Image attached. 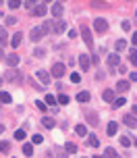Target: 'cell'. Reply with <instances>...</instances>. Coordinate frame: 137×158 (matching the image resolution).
<instances>
[{
	"instance_id": "cell-54",
	"label": "cell",
	"mask_w": 137,
	"mask_h": 158,
	"mask_svg": "<svg viewBox=\"0 0 137 158\" xmlns=\"http://www.w3.org/2000/svg\"><path fill=\"white\" fill-rule=\"evenodd\" d=\"M91 158H102V156H91Z\"/></svg>"
},
{
	"instance_id": "cell-48",
	"label": "cell",
	"mask_w": 137,
	"mask_h": 158,
	"mask_svg": "<svg viewBox=\"0 0 137 158\" xmlns=\"http://www.w3.org/2000/svg\"><path fill=\"white\" fill-rule=\"evenodd\" d=\"M106 75H104V71H98V75H96V79H104Z\"/></svg>"
},
{
	"instance_id": "cell-12",
	"label": "cell",
	"mask_w": 137,
	"mask_h": 158,
	"mask_svg": "<svg viewBox=\"0 0 137 158\" xmlns=\"http://www.w3.org/2000/svg\"><path fill=\"white\" fill-rule=\"evenodd\" d=\"M123 123H125L127 127H131V129H135L137 127V117H133V114H125V117H123Z\"/></svg>"
},
{
	"instance_id": "cell-9",
	"label": "cell",
	"mask_w": 137,
	"mask_h": 158,
	"mask_svg": "<svg viewBox=\"0 0 137 158\" xmlns=\"http://www.w3.org/2000/svg\"><path fill=\"white\" fill-rule=\"evenodd\" d=\"M35 77L40 79L44 85H48V83H50V79H52V77H50V73H48V71H44V69H40V71L35 73Z\"/></svg>"
},
{
	"instance_id": "cell-18",
	"label": "cell",
	"mask_w": 137,
	"mask_h": 158,
	"mask_svg": "<svg viewBox=\"0 0 137 158\" xmlns=\"http://www.w3.org/2000/svg\"><path fill=\"white\" fill-rule=\"evenodd\" d=\"M104 158H121V156H119V152L114 150V148H106L104 150Z\"/></svg>"
},
{
	"instance_id": "cell-28",
	"label": "cell",
	"mask_w": 137,
	"mask_h": 158,
	"mask_svg": "<svg viewBox=\"0 0 137 158\" xmlns=\"http://www.w3.org/2000/svg\"><path fill=\"white\" fill-rule=\"evenodd\" d=\"M10 100H13V98H10V94H8V92H0V102L8 104Z\"/></svg>"
},
{
	"instance_id": "cell-6",
	"label": "cell",
	"mask_w": 137,
	"mask_h": 158,
	"mask_svg": "<svg viewBox=\"0 0 137 158\" xmlns=\"http://www.w3.org/2000/svg\"><path fill=\"white\" fill-rule=\"evenodd\" d=\"M94 29H96L98 33H106L108 31V21H106V19H96V21H94Z\"/></svg>"
},
{
	"instance_id": "cell-23",
	"label": "cell",
	"mask_w": 137,
	"mask_h": 158,
	"mask_svg": "<svg viewBox=\"0 0 137 158\" xmlns=\"http://www.w3.org/2000/svg\"><path fill=\"white\" fill-rule=\"evenodd\" d=\"M65 152L66 154H75V152H77V146H75L73 142H66L65 143Z\"/></svg>"
},
{
	"instance_id": "cell-47",
	"label": "cell",
	"mask_w": 137,
	"mask_h": 158,
	"mask_svg": "<svg viewBox=\"0 0 137 158\" xmlns=\"http://www.w3.org/2000/svg\"><path fill=\"white\" fill-rule=\"evenodd\" d=\"M69 38H71V40L77 38V31H75V29H71V31H69Z\"/></svg>"
},
{
	"instance_id": "cell-55",
	"label": "cell",
	"mask_w": 137,
	"mask_h": 158,
	"mask_svg": "<svg viewBox=\"0 0 137 158\" xmlns=\"http://www.w3.org/2000/svg\"><path fill=\"white\" fill-rule=\"evenodd\" d=\"M135 146H137V137H135Z\"/></svg>"
},
{
	"instance_id": "cell-10",
	"label": "cell",
	"mask_w": 137,
	"mask_h": 158,
	"mask_svg": "<svg viewBox=\"0 0 137 158\" xmlns=\"http://www.w3.org/2000/svg\"><path fill=\"white\" fill-rule=\"evenodd\" d=\"M42 35H44V31H42V25H40V27H33L31 31H29V38H31V42H40Z\"/></svg>"
},
{
	"instance_id": "cell-21",
	"label": "cell",
	"mask_w": 137,
	"mask_h": 158,
	"mask_svg": "<svg viewBox=\"0 0 137 158\" xmlns=\"http://www.w3.org/2000/svg\"><path fill=\"white\" fill-rule=\"evenodd\" d=\"M42 125L46 127V129H52V127L56 125V123H54V118H50V117H44V118H42Z\"/></svg>"
},
{
	"instance_id": "cell-32",
	"label": "cell",
	"mask_w": 137,
	"mask_h": 158,
	"mask_svg": "<svg viewBox=\"0 0 137 158\" xmlns=\"http://www.w3.org/2000/svg\"><path fill=\"white\" fill-rule=\"evenodd\" d=\"M6 29H4V27H2V25H0V46H4V42H6Z\"/></svg>"
},
{
	"instance_id": "cell-40",
	"label": "cell",
	"mask_w": 137,
	"mask_h": 158,
	"mask_svg": "<svg viewBox=\"0 0 137 158\" xmlns=\"http://www.w3.org/2000/svg\"><path fill=\"white\" fill-rule=\"evenodd\" d=\"M8 150H10V143H8V142L0 143V152H8Z\"/></svg>"
},
{
	"instance_id": "cell-15",
	"label": "cell",
	"mask_w": 137,
	"mask_h": 158,
	"mask_svg": "<svg viewBox=\"0 0 137 158\" xmlns=\"http://www.w3.org/2000/svg\"><path fill=\"white\" fill-rule=\"evenodd\" d=\"M102 98H104L106 102H114V100H116V96H114V89H104V92H102Z\"/></svg>"
},
{
	"instance_id": "cell-34",
	"label": "cell",
	"mask_w": 137,
	"mask_h": 158,
	"mask_svg": "<svg viewBox=\"0 0 137 158\" xmlns=\"http://www.w3.org/2000/svg\"><path fill=\"white\" fill-rule=\"evenodd\" d=\"M42 31L44 33H52V21H46V23L42 25Z\"/></svg>"
},
{
	"instance_id": "cell-17",
	"label": "cell",
	"mask_w": 137,
	"mask_h": 158,
	"mask_svg": "<svg viewBox=\"0 0 137 158\" xmlns=\"http://www.w3.org/2000/svg\"><path fill=\"white\" fill-rule=\"evenodd\" d=\"M129 81H125V79H119V81H116V89H119V92H127V89H129Z\"/></svg>"
},
{
	"instance_id": "cell-53",
	"label": "cell",
	"mask_w": 137,
	"mask_h": 158,
	"mask_svg": "<svg viewBox=\"0 0 137 158\" xmlns=\"http://www.w3.org/2000/svg\"><path fill=\"white\" fill-rule=\"evenodd\" d=\"M2 81H4V77H0V85H2Z\"/></svg>"
},
{
	"instance_id": "cell-5",
	"label": "cell",
	"mask_w": 137,
	"mask_h": 158,
	"mask_svg": "<svg viewBox=\"0 0 137 158\" xmlns=\"http://www.w3.org/2000/svg\"><path fill=\"white\" fill-rule=\"evenodd\" d=\"M85 121H87V125H100V117H98L96 110H85Z\"/></svg>"
},
{
	"instance_id": "cell-13",
	"label": "cell",
	"mask_w": 137,
	"mask_h": 158,
	"mask_svg": "<svg viewBox=\"0 0 137 158\" xmlns=\"http://www.w3.org/2000/svg\"><path fill=\"white\" fill-rule=\"evenodd\" d=\"M79 64H81V69H83V71H87L89 64H91V58H89L87 54H81L79 56Z\"/></svg>"
},
{
	"instance_id": "cell-46",
	"label": "cell",
	"mask_w": 137,
	"mask_h": 158,
	"mask_svg": "<svg viewBox=\"0 0 137 158\" xmlns=\"http://www.w3.org/2000/svg\"><path fill=\"white\" fill-rule=\"evenodd\" d=\"M131 44H133V46H137V31L133 33V38H131Z\"/></svg>"
},
{
	"instance_id": "cell-33",
	"label": "cell",
	"mask_w": 137,
	"mask_h": 158,
	"mask_svg": "<svg viewBox=\"0 0 137 158\" xmlns=\"http://www.w3.org/2000/svg\"><path fill=\"white\" fill-rule=\"evenodd\" d=\"M33 56H38V58H44V56H46V50H44V48H35V50H33Z\"/></svg>"
},
{
	"instance_id": "cell-19",
	"label": "cell",
	"mask_w": 137,
	"mask_h": 158,
	"mask_svg": "<svg viewBox=\"0 0 137 158\" xmlns=\"http://www.w3.org/2000/svg\"><path fill=\"white\" fill-rule=\"evenodd\" d=\"M21 40H23V35H21V31H17L15 35H13V40H10V44H13V48H19V44H21Z\"/></svg>"
},
{
	"instance_id": "cell-7",
	"label": "cell",
	"mask_w": 137,
	"mask_h": 158,
	"mask_svg": "<svg viewBox=\"0 0 137 158\" xmlns=\"http://www.w3.org/2000/svg\"><path fill=\"white\" fill-rule=\"evenodd\" d=\"M52 31H54V33H65V31H66V23L62 21V19L52 21Z\"/></svg>"
},
{
	"instance_id": "cell-1",
	"label": "cell",
	"mask_w": 137,
	"mask_h": 158,
	"mask_svg": "<svg viewBox=\"0 0 137 158\" xmlns=\"http://www.w3.org/2000/svg\"><path fill=\"white\" fill-rule=\"evenodd\" d=\"M4 81H8V83H21V81H23V75H21V73L19 71H15V69H8L6 73H4Z\"/></svg>"
},
{
	"instance_id": "cell-22",
	"label": "cell",
	"mask_w": 137,
	"mask_h": 158,
	"mask_svg": "<svg viewBox=\"0 0 137 158\" xmlns=\"http://www.w3.org/2000/svg\"><path fill=\"white\" fill-rule=\"evenodd\" d=\"M89 98H91L89 92H79V94H77V100H79V102H89Z\"/></svg>"
},
{
	"instance_id": "cell-2",
	"label": "cell",
	"mask_w": 137,
	"mask_h": 158,
	"mask_svg": "<svg viewBox=\"0 0 137 158\" xmlns=\"http://www.w3.org/2000/svg\"><path fill=\"white\" fill-rule=\"evenodd\" d=\"M108 67H110V73L116 71V67H121V56H119V52L108 54Z\"/></svg>"
},
{
	"instance_id": "cell-20",
	"label": "cell",
	"mask_w": 137,
	"mask_h": 158,
	"mask_svg": "<svg viewBox=\"0 0 137 158\" xmlns=\"http://www.w3.org/2000/svg\"><path fill=\"white\" fill-rule=\"evenodd\" d=\"M129 60H131V64L137 69V50H135V48H131V50H129Z\"/></svg>"
},
{
	"instance_id": "cell-56",
	"label": "cell",
	"mask_w": 137,
	"mask_h": 158,
	"mask_svg": "<svg viewBox=\"0 0 137 158\" xmlns=\"http://www.w3.org/2000/svg\"><path fill=\"white\" fill-rule=\"evenodd\" d=\"M135 15H137V8H135Z\"/></svg>"
},
{
	"instance_id": "cell-45",
	"label": "cell",
	"mask_w": 137,
	"mask_h": 158,
	"mask_svg": "<svg viewBox=\"0 0 137 158\" xmlns=\"http://www.w3.org/2000/svg\"><path fill=\"white\" fill-rule=\"evenodd\" d=\"M89 58H91V63H94V64H98V63H100V58H98V54H94V56H89Z\"/></svg>"
},
{
	"instance_id": "cell-29",
	"label": "cell",
	"mask_w": 137,
	"mask_h": 158,
	"mask_svg": "<svg viewBox=\"0 0 137 158\" xmlns=\"http://www.w3.org/2000/svg\"><path fill=\"white\" fill-rule=\"evenodd\" d=\"M69 102H71V98H69L66 94H60V96H58V104H62V106H66Z\"/></svg>"
},
{
	"instance_id": "cell-26",
	"label": "cell",
	"mask_w": 137,
	"mask_h": 158,
	"mask_svg": "<svg viewBox=\"0 0 137 158\" xmlns=\"http://www.w3.org/2000/svg\"><path fill=\"white\" fill-rule=\"evenodd\" d=\"M87 142H89V146H94V148H98V146H100V139H98L96 135H91V133L87 135Z\"/></svg>"
},
{
	"instance_id": "cell-38",
	"label": "cell",
	"mask_w": 137,
	"mask_h": 158,
	"mask_svg": "<svg viewBox=\"0 0 137 158\" xmlns=\"http://www.w3.org/2000/svg\"><path fill=\"white\" fill-rule=\"evenodd\" d=\"M21 4H23L21 0H8V6H10V8H19Z\"/></svg>"
},
{
	"instance_id": "cell-3",
	"label": "cell",
	"mask_w": 137,
	"mask_h": 158,
	"mask_svg": "<svg viewBox=\"0 0 137 158\" xmlns=\"http://www.w3.org/2000/svg\"><path fill=\"white\" fill-rule=\"evenodd\" d=\"M81 35H83V42L87 44V48H94V38H91V31L87 25H81Z\"/></svg>"
},
{
	"instance_id": "cell-30",
	"label": "cell",
	"mask_w": 137,
	"mask_h": 158,
	"mask_svg": "<svg viewBox=\"0 0 137 158\" xmlns=\"http://www.w3.org/2000/svg\"><path fill=\"white\" fill-rule=\"evenodd\" d=\"M75 133L81 135V137H83V135H87V129H85V125H77V127H75Z\"/></svg>"
},
{
	"instance_id": "cell-35",
	"label": "cell",
	"mask_w": 137,
	"mask_h": 158,
	"mask_svg": "<svg viewBox=\"0 0 137 158\" xmlns=\"http://www.w3.org/2000/svg\"><path fill=\"white\" fill-rule=\"evenodd\" d=\"M112 104H114V108H119V106H125V104H127V100H125V98L121 96V98H116Z\"/></svg>"
},
{
	"instance_id": "cell-27",
	"label": "cell",
	"mask_w": 137,
	"mask_h": 158,
	"mask_svg": "<svg viewBox=\"0 0 137 158\" xmlns=\"http://www.w3.org/2000/svg\"><path fill=\"white\" fill-rule=\"evenodd\" d=\"M35 108H38V110H42V112H46V110H48V104L42 102V100H35Z\"/></svg>"
},
{
	"instance_id": "cell-51",
	"label": "cell",
	"mask_w": 137,
	"mask_h": 158,
	"mask_svg": "<svg viewBox=\"0 0 137 158\" xmlns=\"http://www.w3.org/2000/svg\"><path fill=\"white\" fill-rule=\"evenodd\" d=\"M0 58H6V56H4V52H2V46H0Z\"/></svg>"
},
{
	"instance_id": "cell-42",
	"label": "cell",
	"mask_w": 137,
	"mask_h": 158,
	"mask_svg": "<svg viewBox=\"0 0 137 158\" xmlns=\"http://www.w3.org/2000/svg\"><path fill=\"white\" fill-rule=\"evenodd\" d=\"M121 27H123V31H129V29H131V21H123Z\"/></svg>"
},
{
	"instance_id": "cell-16",
	"label": "cell",
	"mask_w": 137,
	"mask_h": 158,
	"mask_svg": "<svg viewBox=\"0 0 137 158\" xmlns=\"http://www.w3.org/2000/svg\"><path fill=\"white\" fill-rule=\"evenodd\" d=\"M4 60H6L8 67H17V64H19V56H17V54H8Z\"/></svg>"
},
{
	"instance_id": "cell-52",
	"label": "cell",
	"mask_w": 137,
	"mask_h": 158,
	"mask_svg": "<svg viewBox=\"0 0 137 158\" xmlns=\"http://www.w3.org/2000/svg\"><path fill=\"white\" fill-rule=\"evenodd\" d=\"M2 131H4V125H0V133H2Z\"/></svg>"
},
{
	"instance_id": "cell-41",
	"label": "cell",
	"mask_w": 137,
	"mask_h": 158,
	"mask_svg": "<svg viewBox=\"0 0 137 158\" xmlns=\"http://www.w3.org/2000/svg\"><path fill=\"white\" fill-rule=\"evenodd\" d=\"M31 142H33V143H42V142H44V137H42L40 133H35V135L31 137Z\"/></svg>"
},
{
	"instance_id": "cell-11",
	"label": "cell",
	"mask_w": 137,
	"mask_h": 158,
	"mask_svg": "<svg viewBox=\"0 0 137 158\" xmlns=\"http://www.w3.org/2000/svg\"><path fill=\"white\" fill-rule=\"evenodd\" d=\"M62 13H65V6H62L60 2H54V4H52V17L60 19V17H62Z\"/></svg>"
},
{
	"instance_id": "cell-39",
	"label": "cell",
	"mask_w": 137,
	"mask_h": 158,
	"mask_svg": "<svg viewBox=\"0 0 137 158\" xmlns=\"http://www.w3.org/2000/svg\"><path fill=\"white\" fill-rule=\"evenodd\" d=\"M71 81H73V83H79L81 75H79V73H71Z\"/></svg>"
},
{
	"instance_id": "cell-37",
	"label": "cell",
	"mask_w": 137,
	"mask_h": 158,
	"mask_svg": "<svg viewBox=\"0 0 137 158\" xmlns=\"http://www.w3.org/2000/svg\"><path fill=\"white\" fill-rule=\"evenodd\" d=\"M131 143H133V142H131L129 137H125V135H123V137H121V146H123V148H129Z\"/></svg>"
},
{
	"instance_id": "cell-14",
	"label": "cell",
	"mask_w": 137,
	"mask_h": 158,
	"mask_svg": "<svg viewBox=\"0 0 137 158\" xmlns=\"http://www.w3.org/2000/svg\"><path fill=\"white\" fill-rule=\"evenodd\" d=\"M116 131H119V123H116V121H110L108 127H106V133L108 135H116Z\"/></svg>"
},
{
	"instance_id": "cell-8",
	"label": "cell",
	"mask_w": 137,
	"mask_h": 158,
	"mask_svg": "<svg viewBox=\"0 0 137 158\" xmlns=\"http://www.w3.org/2000/svg\"><path fill=\"white\" fill-rule=\"evenodd\" d=\"M31 13H33L35 17H44L46 13H48V6H46L44 2H40V4H35V6H33V10H31Z\"/></svg>"
},
{
	"instance_id": "cell-43",
	"label": "cell",
	"mask_w": 137,
	"mask_h": 158,
	"mask_svg": "<svg viewBox=\"0 0 137 158\" xmlns=\"http://www.w3.org/2000/svg\"><path fill=\"white\" fill-rule=\"evenodd\" d=\"M15 23H17L15 17H6V25H15Z\"/></svg>"
},
{
	"instance_id": "cell-44",
	"label": "cell",
	"mask_w": 137,
	"mask_h": 158,
	"mask_svg": "<svg viewBox=\"0 0 137 158\" xmlns=\"http://www.w3.org/2000/svg\"><path fill=\"white\" fill-rule=\"evenodd\" d=\"M129 81H137V73H135V71L129 73Z\"/></svg>"
},
{
	"instance_id": "cell-36",
	"label": "cell",
	"mask_w": 137,
	"mask_h": 158,
	"mask_svg": "<svg viewBox=\"0 0 137 158\" xmlns=\"http://www.w3.org/2000/svg\"><path fill=\"white\" fill-rule=\"evenodd\" d=\"M15 139H19V142L25 139V131H23V129H17V131H15Z\"/></svg>"
},
{
	"instance_id": "cell-31",
	"label": "cell",
	"mask_w": 137,
	"mask_h": 158,
	"mask_svg": "<svg viewBox=\"0 0 137 158\" xmlns=\"http://www.w3.org/2000/svg\"><path fill=\"white\" fill-rule=\"evenodd\" d=\"M23 154L25 156H31L33 154V143H25L23 146Z\"/></svg>"
},
{
	"instance_id": "cell-25",
	"label": "cell",
	"mask_w": 137,
	"mask_h": 158,
	"mask_svg": "<svg viewBox=\"0 0 137 158\" xmlns=\"http://www.w3.org/2000/svg\"><path fill=\"white\" fill-rule=\"evenodd\" d=\"M56 102H58V100H56V98H54L52 94H48V96H46V104H48V106H52V108H56Z\"/></svg>"
},
{
	"instance_id": "cell-24",
	"label": "cell",
	"mask_w": 137,
	"mask_h": 158,
	"mask_svg": "<svg viewBox=\"0 0 137 158\" xmlns=\"http://www.w3.org/2000/svg\"><path fill=\"white\" fill-rule=\"evenodd\" d=\"M114 46H116V52H121V50L127 48V40H116V42H114Z\"/></svg>"
},
{
	"instance_id": "cell-4",
	"label": "cell",
	"mask_w": 137,
	"mask_h": 158,
	"mask_svg": "<svg viewBox=\"0 0 137 158\" xmlns=\"http://www.w3.org/2000/svg\"><path fill=\"white\" fill-rule=\"evenodd\" d=\"M65 71H66V67L62 63H56V64H52V71H50V75L54 79H60L62 75H65Z\"/></svg>"
},
{
	"instance_id": "cell-50",
	"label": "cell",
	"mask_w": 137,
	"mask_h": 158,
	"mask_svg": "<svg viewBox=\"0 0 137 158\" xmlns=\"http://www.w3.org/2000/svg\"><path fill=\"white\" fill-rule=\"evenodd\" d=\"M131 110H133V117H137V104H133V108H131Z\"/></svg>"
},
{
	"instance_id": "cell-49",
	"label": "cell",
	"mask_w": 137,
	"mask_h": 158,
	"mask_svg": "<svg viewBox=\"0 0 137 158\" xmlns=\"http://www.w3.org/2000/svg\"><path fill=\"white\" fill-rule=\"evenodd\" d=\"M58 158H66V152H62V150H60V152H58Z\"/></svg>"
}]
</instances>
